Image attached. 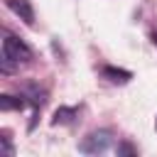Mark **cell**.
<instances>
[{
    "mask_svg": "<svg viewBox=\"0 0 157 157\" xmlns=\"http://www.w3.org/2000/svg\"><path fill=\"white\" fill-rule=\"evenodd\" d=\"M32 59V49L17 39L15 34H5L2 39V71H10L12 64H27Z\"/></svg>",
    "mask_w": 157,
    "mask_h": 157,
    "instance_id": "obj_1",
    "label": "cell"
},
{
    "mask_svg": "<svg viewBox=\"0 0 157 157\" xmlns=\"http://www.w3.org/2000/svg\"><path fill=\"white\" fill-rule=\"evenodd\" d=\"M110 145H113V135H110L108 130H98V132L86 135V137L78 142V150H81L83 155H98V152H105Z\"/></svg>",
    "mask_w": 157,
    "mask_h": 157,
    "instance_id": "obj_2",
    "label": "cell"
},
{
    "mask_svg": "<svg viewBox=\"0 0 157 157\" xmlns=\"http://www.w3.org/2000/svg\"><path fill=\"white\" fill-rule=\"evenodd\" d=\"M5 5H7L20 20H25L27 25H34V10H32L29 0H5Z\"/></svg>",
    "mask_w": 157,
    "mask_h": 157,
    "instance_id": "obj_3",
    "label": "cell"
},
{
    "mask_svg": "<svg viewBox=\"0 0 157 157\" xmlns=\"http://www.w3.org/2000/svg\"><path fill=\"white\" fill-rule=\"evenodd\" d=\"M103 78H108L110 83H128L130 78H132V74L130 71H125V69H115V66H103Z\"/></svg>",
    "mask_w": 157,
    "mask_h": 157,
    "instance_id": "obj_4",
    "label": "cell"
},
{
    "mask_svg": "<svg viewBox=\"0 0 157 157\" xmlns=\"http://www.w3.org/2000/svg\"><path fill=\"white\" fill-rule=\"evenodd\" d=\"M76 115H78V108H66V105H61V108L54 110L52 125H66V123H71Z\"/></svg>",
    "mask_w": 157,
    "mask_h": 157,
    "instance_id": "obj_5",
    "label": "cell"
},
{
    "mask_svg": "<svg viewBox=\"0 0 157 157\" xmlns=\"http://www.w3.org/2000/svg\"><path fill=\"white\" fill-rule=\"evenodd\" d=\"M25 105H27V101L22 96L20 98L17 96H7V93L0 96V110H22Z\"/></svg>",
    "mask_w": 157,
    "mask_h": 157,
    "instance_id": "obj_6",
    "label": "cell"
},
{
    "mask_svg": "<svg viewBox=\"0 0 157 157\" xmlns=\"http://www.w3.org/2000/svg\"><path fill=\"white\" fill-rule=\"evenodd\" d=\"M118 155H137V147L130 142H120L118 145Z\"/></svg>",
    "mask_w": 157,
    "mask_h": 157,
    "instance_id": "obj_7",
    "label": "cell"
},
{
    "mask_svg": "<svg viewBox=\"0 0 157 157\" xmlns=\"http://www.w3.org/2000/svg\"><path fill=\"white\" fill-rule=\"evenodd\" d=\"M155 128H157V120H155Z\"/></svg>",
    "mask_w": 157,
    "mask_h": 157,
    "instance_id": "obj_8",
    "label": "cell"
}]
</instances>
